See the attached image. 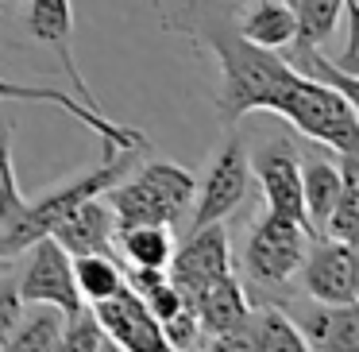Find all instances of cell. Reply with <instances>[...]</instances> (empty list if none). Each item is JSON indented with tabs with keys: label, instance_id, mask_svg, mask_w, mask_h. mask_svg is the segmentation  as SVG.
Returning <instances> with one entry per match:
<instances>
[{
	"label": "cell",
	"instance_id": "15",
	"mask_svg": "<svg viewBox=\"0 0 359 352\" xmlns=\"http://www.w3.org/2000/svg\"><path fill=\"white\" fill-rule=\"evenodd\" d=\"M194 310H197L201 337H220V333H240L248 313H251V302H248L243 282L228 271V275H220V279H212L209 287L194 298Z\"/></svg>",
	"mask_w": 359,
	"mask_h": 352
},
{
	"label": "cell",
	"instance_id": "22",
	"mask_svg": "<svg viewBox=\"0 0 359 352\" xmlns=\"http://www.w3.org/2000/svg\"><path fill=\"white\" fill-rule=\"evenodd\" d=\"M294 32H297V20H294V8H290L286 0H255V8L240 24L243 39L259 43V47H271V51L290 43Z\"/></svg>",
	"mask_w": 359,
	"mask_h": 352
},
{
	"label": "cell",
	"instance_id": "26",
	"mask_svg": "<svg viewBox=\"0 0 359 352\" xmlns=\"http://www.w3.org/2000/svg\"><path fill=\"white\" fill-rule=\"evenodd\" d=\"M62 348L66 352H109V348H116V344H112V337L104 333V325L97 321L93 306L81 302L78 310H70L62 321Z\"/></svg>",
	"mask_w": 359,
	"mask_h": 352
},
{
	"label": "cell",
	"instance_id": "14",
	"mask_svg": "<svg viewBox=\"0 0 359 352\" xmlns=\"http://www.w3.org/2000/svg\"><path fill=\"white\" fill-rule=\"evenodd\" d=\"M112 233H116V217H112V209L101 197H86V202L74 205V209L50 228V236H55L70 256H89V252L112 256Z\"/></svg>",
	"mask_w": 359,
	"mask_h": 352
},
{
	"label": "cell",
	"instance_id": "31",
	"mask_svg": "<svg viewBox=\"0 0 359 352\" xmlns=\"http://www.w3.org/2000/svg\"><path fill=\"white\" fill-rule=\"evenodd\" d=\"M163 279H166V267H140V263H128V271H124V287H132L140 298L147 294V290H155Z\"/></svg>",
	"mask_w": 359,
	"mask_h": 352
},
{
	"label": "cell",
	"instance_id": "32",
	"mask_svg": "<svg viewBox=\"0 0 359 352\" xmlns=\"http://www.w3.org/2000/svg\"><path fill=\"white\" fill-rule=\"evenodd\" d=\"M286 4H290V8H294V0H286Z\"/></svg>",
	"mask_w": 359,
	"mask_h": 352
},
{
	"label": "cell",
	"instance_id": "11",
	"mask_svg": "<svg viewBox=\"0 0 359 352\" xmlns=\"http://www.w3.org/2000/svg\"><path fill=\"white\" fill-rule=\"evenodd\" d=\"M0 101L58 105V109L70 112V117L78 120L81 128H89V132L101 136V143H112V148L151 151V140H147L143 132H135V128H128V124H116L112 117H104V112L89 109L86 101H74V97H70V93H62V89H50V86H27V82H8V78H0Z\"/></svg>",
	"mask_w": 359,
	"mask_h": 352
},
{
	"label": "cell",
	"instance_id": "20",
	"mask_svg": "<svg viewBox=\"0 0 359 352\" xmlns=\"http://www.w3.org/2000/svg\"><path fill=\"white\" fill-rule=\"evenodd\" d=\"M336 167H340V190H336L332 213H328L320 236L355 244L359 240V155H340Z\"/></svg>",
	"mask_w": 359,
	"mask_h": 352
},
{
	"label": "cell",
	"instance_id": "5",
	"mask_svg": "<svg viewBox=\"0 0 359 352\" xmlns=\"http://www.w3.org/2000/svg\"><path fill=\"white\" fill-rule=\"evenodd\" d=\"M305 233L297 221L278 217V213H266L263 221L251 225L248 248H243V267H248V279L259 287H290V279L297 275L305 256Z\"/></svg>",
	"mask_w": 359,
	"mask_h": 352
},
{
	"label": "cell",
	"instance_id": "19",
	"mask_svg": "<svg viewBox=\"0 0 359 352\" xmlns=\"http://www.w3.org/2000/svg\"><path fill=\"white\" fill-rule=\"evenodd\" d=\"M243 341L248 348L263 352H305V341L297 333V321H290L278 306H251L248 321H243Z\"/></svg>",
	"mask_w": 359,
	"mask_h": 352
},
{
	"label": "cell",
	"instance_id": "10",
	"mask_svg": "<svg viewBox=\"0 0 359 352\" xmlns=\"http://www.w3.org/2000/svg\"><path fill=\"white\" fill-rule=\"evenodd\" d=\"M166 279L182 290V294L194 302L212 279L232 271V248H228V233L220 221L201 228H189L186 244L178 252H170V263H166Z\"/></svg>",
	"mask_w": 359,
	"mask_h": 352
},
{
	"label": "cell",
	"instance_id": "1",
	"mask_svg": "<svg viewBox=\"0 0 359 352\" xmlns=\"http://www.w3.org/2000/svg\"><path fill=\"white\" fill-rule=\"evenodd\" d=\"M205 43L220 58V78H224L220 82V117H224V124H236L248 112L266 109L278 86L294 74L282 63L278 51L243 39L228 24L205 27Z\"/></svg>",
	"mask_w": 359,
	"mask_h": 352
},
{
	"label": "cell",
	"instance_id": "13",
	"mask_svg": "<svg viewBox=\"0 0 359 352\" xmlns=\"http://www.w3.org/2000/svg\"><path fill=\"white\" fill-rule=\"evenodd\" d=\"M27 35H32L35 43H43V47H50L58 55V63H62V70L70 74L74 89H78V97L89 105V109L104 112L101 101L93 97V89L86 86V78H81L78 70V58H74V8L70 0H27V20H24Z\"/></svg>",
	"mask_w": 359,
	"mask_h": 352
},
{
	"label": "cell",
	"instance_id": "18",
	"mask_svg": "<svg viewBox=\"0 0 359 352\" xmlns=\"http://www.w3.org/2000/svg\"><path fill=\"white\" fill-rule=\"evenodd\" d=\"M336 190H340V167L328 159H305L302 167V205H305V225H309V240L325 233V221L332 213Z\"/></svg>",
	"mask_w": 359,
	"mask_h": 352
},
{
	"label": "cell",
	"instance_id": "8",
	"mask_svg": "<svg viewBox=\"0 0 359 352\" xmlns=\"http://www.w3.org/2000/svg\"><path fill=\"white\" fill-rule=\"evenodd\" d=\"M248 171L259 178L266 197V213H278V217H290L309 233L305 225V205H302V159H297V148L278 136V140H266L255 155H248Z\"/></svg>",
	"mask_w": 359,
	"mask_h": 352
},
{
	"label": "cell",
	"instance_id": "28",
	"mask_svg": "<svg viewBox=\"0 0 359 352\" xmlns=\"http://www.w3.org/2000/svg\"><path fill=\"white\" fill-rule=\"evenodd\" d=\"M163 337H166V348H194L201 341V325H197L194 302H186L174 318L163 321Z\"/></svg>",
	"mask_w": 359,
	"mask_h": 352
},
{
	"label": "cell",
	"instance_id": "12",
	"mask_svg": "<svg viewBox=\"0 0 359 352\" xmlns=\"http://www.w3.org/2000/svg\"><path fill=\"white\" fill-rule=\"evenodd\" d=\"M93 313L116 348H128V352H163L166 348L163 325L151 318L147 302L132 287H120L116 294L93 302Z\"/></svg>",
	"mask_w": 359,
	"mask_h": 352
},
{
	"label": "cell",
	"instance_id": "24",
	"mask_svg": "<svg viewBox=\"0 0 359 352\" xmlns=\"http://www.w3.org/2000/svg\"><path fill=\"white\" fill-rule=\"evenodd\" d=\"M74 282H78L81 302H101L124 287V271L112 256L89 252V256H74Z\"/></svg>",
	"mask_w": 359,
	"mask_h": 352
},
{
	"label": "cell",
	"instance_id": "6",
	"mask_svg": "<svg viewBox=\"0 0 359 352\" xmlns=\"http://www.w3.org/2000/svg\"><path fill=\"white\" fill-rule=\"evenodd\" d=\"M32 256H27V267L16 275V294L20 302H50L58 306L62 313L78 310L81 294H78V282H74V259L55 236H39V240L27 244Z\"/></svg>",
	"mask_w": 359,
	"mask_h": 352
},
{
	"label": "cell",
	"instance_id": "25",
	"mask_svg": "<svg viewBox=\"0 0 359 352\" xmlns=\"http://www.w3.org/2000/svg\"><path fill=\"white\" fill-rule=\"evenodd\" d=\"M344 16V0H294V20H297V35L317 47H325L336 35Z\"/></svg>",
	"mask_w": 359,
	"mask_h": 352
},
{
	"label": "cell",
	"instance_id": "27",
	"mask_svg": "<svg viewBox=\"0 0 359 352\" xmlns=\"http://www.w3.org/2000/svg\"><path fill=\"white\" fill-rule=\"evenodd\" d=\"M12 132H16L12 120L0 124V225L24 209V194H20V182H16V163H12Z\"/></svg>",
	"mask_w": 359,
	"mask_h": 352
},
{
	"label": "cell",
	"instance_id": "17",
	"mask_svg": "<svg viewBox=\"0 0 359 352\" xmlns=\"http://www.w3.org/2000/svg\"><path fill=\"white\" fill-rule=\"evenodd\" d=\"M278 55H282V63H286L294 74H302V78H309V82H320V86H332V89H340L344 97L359 101V82H355V74L340 70V66H336L332 58L325 55V47H317V43L302 39V35L294 32V39L282 43Z\"/></svg>",
	"mask_w": 359,
	"mask_h": 352
},
{
	"label": "cell",
	"instance_id": "3",
	"mask_svg": "<svg viewBox=\"0 0 359 352\" xmlns=\"http://www.w3.org/2000/svg\"><path fill=\"white\" fill-rule=\"evenodd\" d=\"M266 112H278L282 120L305 132L309 140L328 143L336 155H359V117L355 101L344 97L340 89L309 82L302 74H290L271 97Z\"/></svg>",
	"mask_w": 359,
	"mask_h": 352
},
{
	"label": "cell",
	"instance_id": "21",
	"mask_svg": "<svg viewBox=\"0 0 359 352\" xmlns=\"http://www.w3.org/2000/svg\"><path fill=\"white\" fill-rule=\"evenodd\" d=\"M112 244L120 248V256L128 263H140V267H166L174 252L166 225H116Z\"/></svg>",
	"mask_w": 359,
	"mask_h": 352
},
{
	"label": "cell",
	"instance_id": "29",
	"mask_svg": "<svg viewBox=\"0 0 359 352\" xmlns=\"http://www.w3.org/2000/svg\"><path fill=\"white\" fill-rule=\"evenodd\" d=\"M143 302H147V310H151V318H155V321H158V325H163V321H166V318H174V313H178V310H182V306H186V302H189V298H186V294H182V290H178V287H174V282H170V279H163V282H158V287H155V290H147V294H143Z\"/></svg>",
	"mask_w": 359,
	"mask_h": 352
},
{
	"label": "cell",
	"instance_id": "9",
	"mask_svg": "<svg viewBox=\"0 0 359 352\" xmlns=\"http://www.w3.org/2000/svg\"><path fill=\"white\" fill-rule=\"evenodd\" d=\"M248 182H251L248 143H243L240 132H232L224 140V148L217 151V159H212L209 174H205V182H201V194H194L197 209H194L189 228L212 225V221H224L228 213H236L243 202V194H248Z\"/></svg>",
	"mask_w": 359,
	"mask_h": 352
},
{
	"label": "cell",
	"instance_id": "30",
	"mask_svg": "<svg viewBox=\"0 0 359 352\" xmlns=\"http://www.w3.org/2000/svg\"><path fill=\"white\" fill-rule=\"evenodd\" d=\"M20 313H24V302L16 294V282H0V348H8L20 325Z\"/></svg>",
	"mask_w": 359,
	"mask_h": 352
},
{
	"label": "cell",
	"instance_id": "4",
	"mask_svg": "<svg viewBox=\"0 0 359 352\" xmlns=\"http://www.w3.org/2000/svg\"><path fill=\"white\" fill-rule=\"evenodd\" d=\"M109 209L116 217V225H178V217L186 213V205L197 194V178L178 163H143L132 178L112 182L109 190Z\"/></svg>",
	"mask_w": 359,
	"mask_h": 352
},
{
	"label": "cell",
	"instance_id": "33",
	"mask_svg": "<svg viewBox=\"0 0 359 352\" xmlns=\"http://www.w3.org/2000/svg\"><path fill=\"white\" fill-rule=\"evenodd\" d=\"M0 4H12V0H0Z\"/></svg>",
	"mask_w": 359,
	"mask_h": 352
},
{
	"label": "cell",
	"instance_id": "7",
	"mask_svg": "<svg viewBox=\"0 0 359 352\" xmlns=\"http://www.w3.org/2000/svg\"><path fill=\"white\" fill-rule=\"evenodd\" d=\"M302 287L313 302L348 306L359 298V267L355 244L332 240V236H313V244L302 256Z\"/></svg>",
	"mask_w": 359,
	"mask_h": 352
},
{
	"label": "cell",
	"instance_id": "23",
	"mask_svg": "<svg viewBox=\"0 0 359 352\" xmlns=\"http://www.w3.org/2000/svg\"><path fill=\"white\" fill-rule=\"evenodd\" d=\"M32 310L20 313V325L12 333L8 348H24V352H50L62 348V321L66 313L50 302H27Z\"/></svg>",
	"mask_w": 359,
	"mask_h": 352
},
{
	"label": "cell",
	"instance_id": "2",
	"mask_svg": "<svg viewBox=\"0 0 359 352\" xmlns=\"http://www.w3.org/2000/svg\"><path fill=\"white\" fill-rule=\"evenodd\" d=\"M101 148H104V155H101L97 167L74 174L66 186L50 190V194L39 197L35 205L24 202V209H20L16 217L4 221V233H0V256H16V252H24L32 240L47 236L50 228L74 209V205H81L86 197H101L112 182H120L128 171H132L135 155H140L135 148H112V143H101Z\"/></svg>",
	"mask_w": 359,
	"mask_h": 352
},
{
	"label": "cell",
	"instance_id": "16",
	"mask_svg": "<svg viewBox=\"0 0 359 352\" xmlns=\"http://www.w3.org/2000/svg\"><path fill=\"white\" fill-rule=\"evenodd\" d=\"M297 333H302L305 348L355 352L359 348V310H355V302H348V306H325V302H317L313 310H305Z\"/></svg>",
	"mask_w": 359,
	"mask_h": 352
}]
</instances>
